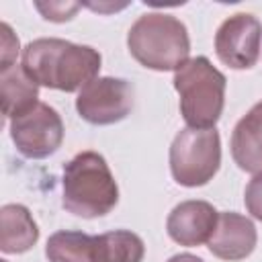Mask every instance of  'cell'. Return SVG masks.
<instances>
[{
    "instance_id": "cell-1",
    "label": "cell",
    "mask_w": 262,
    "mask_h": 262,
    "mask_svg": "<svg viewBox=\"0 0 262 262\" xmlns=\"http://www.w3.org/2000/svg\"><path fill=\"white\" fill-rule=\"evenodd\" d=\"M102 57L90 45H76L57 37H41L25 45L23 70L37 84L61 92H80L98 78Z\"/></svg>"
},
{
    "instance_id": "cell-2",
    "label": "cell",
    "mask_w": 262,
    "mask_h": 262,
    "mask_svg": "<svg viewBox=\"0 0 262 262\" xmlns=\"http://www.w3.org/2000/svg\"><path fill=\"white\" fill-rule=\"evenodd\" d=\"M119 203L117 180L98 151H80L63 166L61 205L68 213L94 219L111 213Z\"/></svg>"
},
{
    "instance_id": "cell-3",
    "label": "cell",
    "mask_w": 262,
    "mask_h": 262,
    "mask_svg": "<svg viewBox=\"0 0 262 262\" xmlns=\"http://www.w3.org/2000/svg\"><path fill=\"white\" fill-rule=\"evenodd\" d=\"M127 47L133 59L143 68L176 72L188 61L190 37L180 18L168 12H145L131 25Z\"/></svg>"
},
{
    "instance_id": "cell-4",
    "label": "cell",
    "mask_w": 262,
    "mask_h": 262,
    "mask_svg": "<svg viewBox=\"0 0 262 262\" xmlns=\"http://www.w3.org/2000/svg\"><path fill=\"white\" fill-rule=\"evenodd\" d=\"M180 115L188 127L213 129L225 106V76L205 57H192L174 72Z\"/></svg>"
},
{
    "instance_id": "cell-5",
    "label": "cell",
    "mask_w": 262,
    "mask_h": 262,
    "mask_svg": "<svg viewBox=\"0 0 262 262\" xmlns=\"http://www.w3.org/2000/svg\"><path fill=\"white\" fill-rule=\"evenodd\" d=\"M221 166V137L213 129H180L170 145V172L180 186L196 188L213 180Z\"/></svg>"
},
{
    "instance_id": "cell-6",
    "label": "cell",
    "mask_w": 262,
    "mask_h": 262,
    "mask_svg": "<svg viewBox=\"0 0 262 262\" xmlns=\"http://www.w3.org/2000/svg\"><path fill=\"white\" fill-rule=\"evenodd\" d=\"M10 137L18 154L31 160H43L59 149L63 123L53 106L37 102L31 111L10 119Z\"/></svg>"
},
{
    "instance_id": "cell-7",
    "label": "cell",
    "mask_w": 262,
    "mask_h": 262,
    "mask_svg": "<svg viewBox=\"0 0 262 262\" xmlns=\"http://www.w3.org/2000/svg\"><path fill=\"white\" fill-rule=\"evenodd\" d=\"M133 108V88L123 78L102 76L88 82L76 98L78 115L90 125H113Z\"/></svg>"
},
{
    "instance_id": "cell-8",
    "label": "cell",
    "mask_w": 262,
    "mask_h": 262,
    "mask_svg": "<svg viewBox=\"0 0 262 262\" xmlns=\"http://www.w3.org/2000/svg\"><path fill=\"white\" fill-rule=\"evenodd\" d=\"M262 49V25L250 12L227 16L215 33V53L231 70H250L256 66Z\"/></svg>"
},
{
    "instance_id": "cell-9",
    "label": "cell",
    "mask_w": 262,
    "mask_h": 262,
    "mask_svg": "<svg viewBox=\"0 0 262 262\" xmlns=\"http://www.w3.org/2000/svg\"><path fill=\"white\" fill-rule=\"evenodd\" d=\"M217 219H219V213L211 203L182 201L170 211L166 219V231L176 244L194 248L211 239Z\"/></svg>"
},
{
    "instance_id": "cell-10",
    "label": "cell",
    "mask_w": 262,
    "mask_h": 262,
    "mask_svg": "<svg viewBox=\"0 0 262 262\" xmlns=\"http://www.w3.org/2000/svg\"><path fill=\"white\" fill-rule=\"evenodd\" d=\"M256 242H258V233L252 219L235 211H223L219 213L215 231L207 242V248L219 260L237 262L254 252Z\"/></svg>"
},
{
    "instance_id": "cell-11",
    "label": "cell",
    "mask_w": 262,
    "mask_h": 262,
    "mask_svg": "<svg viewBox=\"0 0 262 262\" xmlns=\"http://www.w3.org/2000/svg\"><path fill=\"white\" fill-rule=\"evenodd\" d=\"M229 147L239 170L250 174L262 172V100L235 123Z\"/></svg>"
},
{
    "instance_id": "cell-12",
    "label": "cell",
    "mask_w": 262,
    "mask_h": 262,
    "mask_svg": "<svg viewBox=\"0 0 262 262\" xmlns=\"http://www.w3.org/2000/svg\"><path fill=\"white\" fill-rule=\"evenodd\" d=\"M39 239V227L25 205L8 203L0 209V250L4 254H25Z\"/></svg>"
},
{
    "instance_id": "cell-13",
    "label": "cell",
    "mask_w": 262,
    "mask_h": 262,
    "mask_svg": "<svg viewBox=\"0 0 262 262\" xmlns=\"http://www.w3.org/2000/svg\"><path fill=\"white\" fill-rule=\"evenodd\" d=\"M0 100L2 115L6 119H14L39 102V86L27 76L23 66L14 63L0 72Z\"/></svg>"
},
{
    "instance_id": "cell-14",
    "label": "cell",
    "mask_w": 262,
    "mask_h": 262,
    "mask_svg": "<svg viewBox=\"0 0 262 262\" xmlns=\"http://www.w3.org/2000/svg\"><path fill=\"white\" fill-rule=\"evenodd\" d=\"M143 256V239L129 229L92 235V262H141Z\"/></svg>"
},
{
    "instance_id": "cell-15",
    "label": "cell",
    "mask_w": 262,
    "mask_h": 262,
    "mask_svg": "<svg viewBox=\"0 0 262 262\" xmlns=\"http://www.w3.org/2000/svg\"><path fill=\"white\" fill-rule=\"evenodd\" d=\"M49 262H92V235L59 229L45 244Z\"/></svg>"
},
{
    "instance_id": "cell-16",
    "label": "cell",
    "mask_w": 262,
    "mask_h": 262,
    "mask_svg": "<svg viewBox=\"0 0 262 262\" xmlns=\"http://www.w3.org/2000/svg\"><path fill=\"white\" fill-rule=\"evenodd\" d=\"M80 6L82 4L78 2H35V8L43 14L45 20H51V23H66L74 18Z\"/></svg>"
},
{
    "instance_id": "cell-17",
    "label": "cell",
    "mask_w": 262,
    "mask_h": 262,
    "mask_svg": "<svg viewBox=\"0 0 262 262\" xmlns=\"http://www.w3.org/2000/svg\"><path fill=\"white\" fill-rule=\"evenodd\" d=\"M0 37H2V41H0V45H2V49H0V72L2 70H8V68H12L14 63H16V55H18V37L12 33V29H10V25L8 23H2L0 25Z\"/></svg>"
},
{
    "instance_id": "cell-18",
    "label": "cell",
    "mask_w": 262,
    "mask_h": 262,
    "mask_svg": "<svg viewBox=\"0 0 262 262\" xmlns=\"http://www.w3.org/2000/svg\"><path fill=\"white\" fill-rule=\"evenodd\" d=\"M244 203H246L248 213L254 219L262 221V172L254 174V178L248 182L246 192H244Z\"/></svg>"
},
{
    "instance_id": "cell-19",
    "label": "cell",
    "mask_w": 262,
    "mask_h": 262,
    "mask_svg": "<svg viewBox=\"0 0 262 262\" xmlns=\"http://www.w3.org/2000/svg\"><path fill=\"white\" fill-rule=\"evenodd\" d=\"M168 262H205V260L199 258V256H194V254H176Z\"/></svg>"
},
{
    "instance_id": "cell-20",
    "label": "cell",
    "mask_w": 262,
    "mask_h": 262,
    "mask_svg": "<svg viewBox=\"0 0 262 262\" xmlns=\"http://www.w3.org/2000/svg\"><path fill=\"white\" fill-rule=\"evenodd\" d=\"M2 262H6V260H2Z\"/></svg>"
}]
</instances>
